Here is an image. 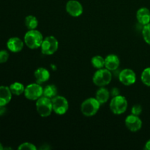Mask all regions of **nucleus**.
<instances>
[{
    "label": "nucleus",
    "mask_w": 150,
    "mask_h": 150,
    "mask_svg": "<svg viewBox=\"0 0 150 150\" xmlns=\"http://www.w3.org/2000/svg\"><path fill=\"white\" fill-rule=\"evenodd\" d=\"M142 36L145 42L150 45V23L143 26L142 28Z\"/></svg>",
    "instance_id": "5701e85b"
},
{
    "label": "nucleus",
    "mask_w": 150,
    "mask_h": 150,
    "mask_svg": "<svg viewBox=\"0 0 150 150\" xmlns=\"http://www.w3.org/2000/svg\"><path fill=\"white\" fill-rule=\"evenodd\" d=\"M9 53L5 50L0 51V64L5 63L9 59Z\"/></svg>",
    "instance_id": "393cba45"
},
{
    "label": "nucleus",
    "mask_w": 150,
    "mask_h": 150,
    "mask_svg": "<svg viewBox=\"0 0 150 150\" xmlns=\"http://www.w3.org/2000/svg\"><path fill=\"white\" fill-rule=\"evenodd\" d=\"M66 11L72 17H79L83 13L82 4L77 0H69L66 4Z\"/></svg>",
    "instance_id": "9d476101"
},
{
    "label": "nucleus",
    "mask_w": 150,
    "mask_h": 150,
    "mask_svg": "<svg viewBox=\"0 0 150 150\" xmlns=\"http://www.w3.org/2000/svg\"><path fill=\"white\" fill-rule=\"evenodd\" d=\"M2 149H4V147H3L2 144H1L0 143V150H2Z\"/></svg>",
    "instance_id": "c756f323"
},
{
    "label": "nucleus",
    "mask_w": 150,
    "mask_h": 150,
    "mask_svg": "<svg viewBox=\"0 0 150 150\" xmlns=\"http://www.w3.org/2000/svg\"><path fill=\"white\" fill-rule=\"evenodd\" d=\"M110 95L111 94H110L108 89L105 88V86H102V87H100V89L97 91L95 98L100 103V105H103L108 102L110 98Z\"/></svg>",
    "instance_id": "f3484780"
},
{
    "label": "nucleus",
    "mask_w": 150,
    "mask_h": 150,
    "mask_svg": "<svg viewBox=\"0 0 150 150\" xmlns=\"http://www.w3.org/2000/svg\"><path fill=\"white\" fill-rule=\"evenodd\" d=\"M142 113V107L140 105H135L132 107L131 114L133 115L139 116Z\"/></svg>",
    "instance_id": "a878e982"
},
{
    "label": "nucleus",
    "mask_w": 150,
    "mask_h": 150,
    "mask_svg": "<svg viewBox=\"0 0 150 150\" xmlns=\"http://www.w3.org/2000/svg\"><path fill=\"white\" fill-rule=\"evenodd\" d=\"M24 96L29 100H37L43 95V88L40 83H33L25 87Z\"/></svg>",
    "instance_id": "0eeeda50"
},
{
    "label": "nucleus",
    "mask_w": 150,
    "mask_h": 150,
    "mask_svg": "<svg viewBox=\"0 0 150 150\" xmlns=\"http://www.w3.org/2000/svg\"><path fill=\"white\" fill-rule=\"evenodd\" d=\"M144 149L150 150V139H149V140H148L147 142H146V144H145Z\"/></svg>",
    "instance_id": "c85d7f7f"
},
{
    "label": "nucleus",
    "mask_w": 150,
    "mask_h": 150,
    "mask_svg": "<svg viewBox=\"0 0 150 150\" xmlns=\"http://www.w3.org/2000/svg\"><path fill=\"white\" fill-rule=\"evenodd\" d=\"M91 63H92V65L97 70L103 68L105 67V59L102 56H95L91 59Z\"/></svg>",
    "instance_id": "412c9836"
},
{
    "label": "nucleus",
    "mask_w": 150,
    "mask_h": 150,
    "mask_svg": "<svg viewBox=\"0 0 150 150\" xmlns=\"http://www.w3.org/2000/svg\"><path fill=\"white\" fill-rule=\"evenodd\" d=\"M9 87H10V89L13 95L19 96V95L24 93L25 87L23 83H20V82H15V83H13Z\"/></svg>",
    "instance_id": "6ab92c4d"
},
{
    "label": "nucleus",
    "mask_w": 150,
    "mask_h": 150,
    "mask_svg": "<svg viewBox=\"0 0 150 150\" xmlns=\"http://www.w3.org/2000/svg\"><path fill=\"white\" fill-rule=\"evenodd\" d=\"M24 22L26 28L29 30H31V29H36L38 26V19H37V18L35 16H32V15L26 16Z\"/></svg>",
    "instance_id": "aec40b11"
},
{
    "label": "nucleus",
    "mask_w": 150,
    "mask_h": 150,
    "mask_svg": "<svg viewBox=\"0 0 150 150\" xmlns=\"http://www.w3.org/2000/svg\"><path fill=\"white\" fill-rule=\"evenodd\" d=\"M59 42L54 36H48L43 39L40 46L41 52L44 55H52L58 51Z\"/></svg>",
    "instance_id": "423d86ee"
},
{
    "label": "nucleus",
    "mask_w": 150,
    "mask_h": 150,
    "mask_svg": "<svg viewBox=\"0 0 150 150\" xmlns=\"http://www.w3.org/2000/svg\"><path fill=\"white\" fill-rule=\"evenodd\" d=\"M112 79L111 71L106 68L98 69L92 77V81L94 84L99 87L107 86L109 84Z\"/></svg>",
    "instance_id": "7ed1b4c3"
},
{
    "label": "nucleus",
    "mask_w": 150,
    "mask_h": 150,
    "mask_svg": "<svg viewBox=\"0 0 150 150\" xmlns=\"http://www.w3.org/2000/svg\"><path fill=\"white\" fill-rule=\"evenodd\" d=\"M12 94L10 87L6 86H0V105H6L12 99Z\"/></svg>",
    "instance_id": "dca6fc26"
},
{
    "label": "nucleus",
    "mask_w": 150,
    "mask_h": 150,
    "mask_svg": "<svg viewBox=\"0 0 150 150\" xmlns=\"http://www.w3.org/2000/svg\"><path fill=\"white\" fill-rule=\"evenodd\" d=\"M112 97L117 96V95H120V90H119L118 88H113L111 90V92H110Z\"/></svg>",
    "instance_id": "bb28decb"
},
{
    "label": "nucleus",
    "mask_w": 150,
    "mask_h": 150,
    "mask_svg": "<svg viewBox=\"0 0 150 150\" xmlns=\"http://www.w3.org/2000/svg\"><path fill=\"white\" fill-rule=\"evenodd\" d=\"M24 41L19 38L13 37L10 38L7 42V47L9 51L13 53H18L22 51L24 45Z\"/></svg>",
    "instance_id": "f8f14e48"
},
{
    "label": "nucleus",
    "mask_w": 150,
    "mask_h": 150,
    "mask_svg": "<svg viewBox=\"0 0 150 150\" xmlns=\"http://www.w3.org/2000/svg\"><path fill=\"white\" fill-rule=\"evenodd\" d=\"M136 18L142 26L148 24L150 23V10L147 7H141L136 13Z\"/></svg>",
    "instance_id": "4468645a"
},
{
    "label": "nucleus",
    "mask_w": 150,
    "mask_h": 150,
    "mask_svg": "<svg viewBox=\"0 0 150 150\" xmlns=\"http://www.w3.org/2000/svg\"><path fill=\"white\" fill-rule=\"evenodd\" d=\"M100 103L96 98H89L85 100L81 105V111L85 117H91L95 116L99 111Z\"/></svg>",
    "instance_id": "f03ea898"
},
{
    "label": "nucleus",
    "mask_w": 150,
    "mask_h": 150,
    "mask_svg": "<svg viewBox=\"0 0 150 150\" xmlns=\"http://www.w3.org/2000/svg\"><path fill=\"white\" fill-rule=\"evenodd\" d=\"M43 39V36L40 31L31 29L25 34L23 41L25 45L30 49H38L40 48Z\"/></svg>",
    "instance_id": "f257e3e1"
},
{
    "label": "nucleus",
    "mask_w": 150,
    "mask_h": 150,
    "mask_svg": "<svg viewBox=\"0 0 150 150\" xmlns=\"http://www.w3.org/2000/svg\"><path fill=\"white\" fill-rule=\"evenodd\" d=\"M36 82L40 84L48 81L50 79V73L48 70L44 67H39L34 73Z\"/></svg>",
    "instance_id": "2eb2a0df"
},
{
    "label": "nucleus",
    "mask_w": 150,
    "mask_h": 150,
    "mask_svg": "<svg viewBox=\"0 0 150 150\" xmlns=\"http://www.w3.org/2000/svg\"><path fill=\"white\" fill-rule=\"evenodd\" d=\"M127 100L125 97L122 95H117V96L113 97L110 102L109 107L113 114L116 115H120L122 114L127 111Z\"/></svg>",
    "instance_id": "20e7f679"
},
{
    "label": "nucleus",
    "mask_w": 150,
    "mask_h": 150,
    "mask_svg": "<svg viewBox=\"0 0 150 150\" xmlns=\"http://www.w3.org/2000/svg\"><path fill=\"white\" fill-rule=\"evenodd\" d=\"M6 112V108L4 105H0V116H3Z\"/></svg>",
    "instance_id": "cd10ccee"
},
{
    "label": "nucleus",
    "mask_w": 150,
    "mask_h": 150,
    "mask_svg": "<svg viewBox=\"0 0 150 150\" xmlns=\"http://www.w3.org/2000/svg\"><path fill=\"white\" fill-rule=\"evenodd\" d=\"M120 60L115 54H109L105 58V67L110 71H115L119 68Z\"/></svg>",
    "instance_id": "ddd939ff"
},
{
    "label": "nucleus",
    "mask_w": 150,
    "mask_h": 150,
    "mask_svg": "<svg viewBox=\"0 0 150 150\" xmlns=\"http://www.w3.org/2000/svg\"><path fill=\"white\" fill-rule=\"evenodd\" d=\"M119 80L125 86H130L136 83V74L131 69H124L119 74Z\"/></svg>",
    "instance_id": "1a4fd4ad"
},
{
    "label": "nucleus",
    "mask_w": 150,
    "mask_h": 150,
    "mask_svg": "<svg viewBox=\"0 0 150 150\" xmlns=\"http://www.w3.org/2000/svg\"><path fill=\"white\" fill-rule=\"evenodd\" d=\"M53 111L58 115H63L68 111L69 103L67 100L61 95H57L51 99Z\"/></svg>",
    "instance_id": "6e6552de"
},
{
    "label": "nucleus",
    "mask_w": 150,
    "mask_h": 150,
    "mask_svg": "<svg viewBox=\"0 0 150 150\" xmlns=\"http://www.w3.org/2000/svg\"><path fill=\"white\" fill-rule=\"evenodd\" d=\"M57 95V88L54 84H48L43 88V95L42 96L52 99Z\"/></svg>",
    "instance_id": "a211bd4d"
},
{
    "label": "nucleus",
    "mask_w": 150,
    "mask_h": 150,
    "mask_svg": "<svg viewBox=\"0 0 150 150\" xmlns=\"http://www.w3.org/2000/svg\"><path fill=\"white\" fill-rule=\"evenodd\" d=\"M36 101L37 111L39 115L42 117H49L53 111L51 99L42 96Z\"/></svg>",
    "instance_id": "39448f33"
},
{
    "label": "nucleus",
    "mask_w": 150,
    "mask_h": 150,
    "mask_svg": "<svg viewBox=\"0 0 150 150\" xmlns=\"http://www.w3.org/2000/svg\"><path fill=\"white\" fill-rule=\"evenodd\" d=\"M18 149L19 150H37V147L30 142H24L20 144Z\"/></svg>",
    "instance_id": "b1692460"
},
{
    "label": "nucleus",
    "mask_w": 150,
    "mask_h": 150,
    "mask_svg": "<svg viewBox=\"0 0 150 150\" xmlns=\"http://www.w3.org/2000/svg\"><path fill=\"white\" fill-rule=\"evenodd\" d=\"M141 80L142 83L146 86H150V67H146L142 71L141 75Z\"/></svg>",
    "instance_id": "4be33fe9"
},
{
    "label": "nucleus",
    "mask_w": 150,
    "mask_h": 150,
    "mask_svg": "<svg viewBox=\"0 0 150 150\" xmlns=\"http://www.w3.org/2000/svg\"><path fill=\"white\" fill-rule=\"evenodd\" d=\"M125 123L126 127L131 132L139 131L142 127V121L140 117L132 114L126 117Z\"/></svg>",
    "instance_id": "9b49d317"
}]
</instances>
